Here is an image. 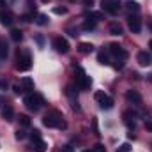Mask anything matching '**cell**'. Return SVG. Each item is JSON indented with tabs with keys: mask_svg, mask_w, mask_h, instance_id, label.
<instances>
[{
	"mask_svg": "<svg viewBox=\"0 0 152 152\" xmlns=\"http://www.w3.org/2000/svg\"><path fill=\"white\" fill-rule=\"evenodd\" d=\"M23 104H25L28 110L37 112L39 108L42 106V96L37 94V92H30V94H27V96L23 97Z\"/></svg>",
	"mask_w": 152,
	"mask_h": 152,
	"instance_id": "6da1fadb",
	"label": "cell"
},
{
	"mask_svg": "<svg viewBox=\"0 0 152 152\" xmlns=\"http://www.w3.org/2000/svg\"><path fill=\"white\" fill-rule=\"evenodd\" d=\"M42 124H44L46 127H66V124L62 122V117L57 113V112H51V113L44 115Z\"/></svg>",
	"mask_w": 152,
	"mask_h": 152,
	"instance_id": "7a4b0ae2",
	"label": "cell"
},
{
	"mask_svg": "<svg viewBox=\"0 0 152 152\" xmlns=\"http://www.w3.org/2000/svg\"><path fill=\"white\" fill-rule=\"evenodd\" d=\"M32 66V57L28 51H21L18 53V64H16V69L18 71H28Z\"/></svg>",
	"mask_w": 152,
	"mask_h": 152,
	"instance_id": "3957f363",
	"label": "cell"
},
{
	"mask_svg": "<svg viewBox=\"0 0 152 152\" xmlns=\"http://www.w3.org/2000/svg\"><path fill=\"white\" fill-rule=\"evenodd\" d=\"M96 101L99 103V106L103 108V110H112L113 108V99L108 96V94H104L103 90H99V92H96Z\"/></svg>",
	"mask_w": 152,
	"mask_h": 152,
	"instance_id": "277c9868",
	"label": "cell"
},
{
	"mask_svg": "<svg viewBox=\"0 0 152 152\" xmlns=\"http://www.w3.org/2000/svg\"><path fill=\"white\" fill-rule=\"evenodd\" d=\"M101 7L108 14H117L120 9V0H101Z\"/></svg>",
	"mask_w": 152,
	"mask_h": 152,
	"instance_id": "5b68a950",
	"label": "cell"
},
{
	"mask_svg": "<svg viewBox=\"0 0 152 152\" xmlns=\"http://www.w3.org/2000/svg\"><path fill=\"white\" fill-rule=\"evenodd\" d=\"M76 83H78V87L81 88V90H88L90 88V85H92V80H90V76H87L80 67H78V76H76Z\"/></svg>",
	"mask_w": 152,
	"mask_h": 152,
	"instance_id": "8992f818",
	"label": "cell"
},
{
	"mask_svg": "<svg viewBox=\"0 0 152 152\" xmlns=\"http://www.w3.org/2000/svg\"><path fill=\"white\" fill-rule=\"evenodd\" d=\"M108 48H110V53H112V55H115L117 58H120L122 62L127 58V51H126V50H124L120 44H117V42H112Z\"/></svg>",
	"mask_w": 152,
	"mask_h": 152,
	"instance_id": "52a82bcc",
	"label": "cell"
},
{
	"mask_svg": "<svg viewBox=\"0 0 152 152\" xmlns=\"http://www.w3.org/2000/svg\"><path fill=\"white\" fill-rule=\"evenodd\" d=\"M53 48L58 53H67L69 51V42H67V39H64V37H55L53 39Z\"/></svg>",
	"mask_w": 152,
	"mask_h": 152,
	"instance_id": "ba28073f",
	"label": "cell"
},
{
	"mask_svg": "<svg viewBox=\"0 0 152 152\" xmlns=\"http://www.w3.org/2000/svg\"><path fill=\"white\" fill-rule=\"evenodd\" d=\"M127 25H129V30L134 32V34H138L142 30V21H140L138 16H129L127 18Z\"/></svg>",
	"mask_w": 152,
	"mask_h": 152,
	"instance_id": "9c48e42d",
	"label": "cell"
},
{
	"mask_svg": "<svg viewBox=\"0 0 152 152\" xmlns=\"http://www.w3.org/2000/svg\"><path fill=\"white\" fill-rule=\"evenodd\" d=\"M136 60H138V64H140V66L147 67V66H151V64H152V55H151V53H147V51H140V53H138V57H136Z\"/></svg>",
	"mask_w": 152,
	"mask_h": 152,
	"instance_id": "30bf717a",
	"label": "cell"
},
{
	"mask_svg": "<svg viewBox=\"0 0 152 152\" xmlns=\"http://www.w3.org/2000/svg\"><path fill=\"white\" fill-rule=\"evenodd\" d=\"M12 21H14V18H12V14L9 11H0V23L4 27H11Z\"/></svg>",
	"mask_w": 152,
	"mask_h": 152,
	"instance_id": "8fae6325",
	"label": "cell"
},
{
	"mask_svg": "<svg viewBox=\"0 0 152 152\" xmlns=\"http://www.w3.org/2000/svg\"><path fill=\"white\" fill-rule=\"evenodd\" d=\"M126 99H127L129 103H133V104H140V103H142V96H140L136 90H127V92H126Z\"/></svg>",
	"mask_w": 152,
	"mask_h": 152,
	"instance_id": "7c38bea8",
	"label": "cell"
},
{
	"mask_svg": "<svg viewBox=\"0 0 152 152\" xmlns=\"http://www.w3.org/2000/svg\"><path fill=\"white\" fill-rule=\"evenodd\" d=\"M122 118H124V124L127 127H134V113L133 112H124Z\"/></svg>",
	"mask_w": 152,
	"mask_h": 152,
	"instance_id": "4fadbf2b",
	"label": "cell"
},
{
	"mask_svg": "<svg viewBox=\"0 0 152 152\" xmlns=\"http://www.w3.org/2000/svg\"><path fill=\"white\" fill-rule=\"evenodd\" d=\"M32 149H34L36 152H46V143L42 142V138L32 140Z\"/></svg>",
	"mask_w": 152,
	"mask_h": 152,
	"instance_id": "5bb4252c",
	"label": "cell"
},
{
	"mask_svg": "<svg viewBox=\"0 0 152 152\" xmlns=\"http://www.w3.org/2000/svg\"><path fill=\"white\" fill-rule=\"evenodd\" d=\"M2 117H4V118H5L7 122H11V120L14 118V112H12V108L5 104V106L2 108Z\"/></svg>",
	"mask_w": 152,
	"mask_h": 152,
	"instance_id": "9a60e30c",
	"label": "cell"
},
{
	"mask_svg": "<svg viewBox=\"0 0 152 152\" xmlns=\"http://www.w3.org/2000/svg\"><path fill=\"white\" fill-rule=\"evenodd\" d=\"M21 85L25 87V90H34V80H32V78H28V76L21 78Z\"/></svg>",
	"mask_w": 152,
	"mask_h": 152,
	"instance_id": "2e32d148",
	"label": "cell"
},
{
	"mask_svg": "<svg viewBox=\"0 0 152 152\" xmlns=\"http://www.w3.org/2000/svg\"><path fill=\"white\" fill-rule=\"evenodd\" d=\"M7 53H9V46H7V42L4 39L0 37V58H5Z\"/></svg>",
	"mask_w": 152,
	"mask_h": 152,
	"instance_id": "e0dca14e",
	"label": "cell"
},
{
	"mask_svg": "<svg viewBox=\"0 0 152 152\" xmlns=\"http://www.w3.org/2000/svg\"><path fill=\"white\" fill-rule=\"evenodd\" d=\"M122 27L118 25V23H110V34H113V36H122Z\"/></svg>",
	"mask_w": 152,
	"mask_h": 152,
	"instance_id": "ac0fdd59",
	"label": "cell"
},
{
	"mask_svg": "<svg viewBox=\"0 0 152 152\" xmlns=\"http://www.w3.org/2000/svg\"><path fill=\"white\" fill-rule=\"evenodd\" d=\"M92 50H94V46H92L90 42H81V44H80V53H83V55L90 53Z\"/></svg>",
	"mask_w": 152,
	"mask_h": 152,
	"instance_id": "d6986e66",
	"label": "cell"
},
{
	"mask_svg": "<svg viewBox=\"0 0 152 152\" xmlns=\"http://www.w3.org/2000/svg\"><path fill=\"white\" fill-rule=\"evenodd\" d=\"M81 28H83V30H87V32H88V30H94V28H96V20H88V18H87Z\"/></svg>",
	"mask_w": 152,
	"mask_h": 152,
	"instance_id": "ffe728a7",
	"label": "cell"
},
{
	"mask_svg": "<svg viewBox=\"0 0 152 152\" xmlns=\"http://www.w3.org/2000/svg\"><path fill=\"white\" fill-rule=\"evenodd\" d=\"M126 7H127L129 11H133V12H138V11H140V5H138L136 2H133V0H127V2H126Z\"/></svg>",
	"mask_w": 152,
	"mask_h": 152,
	"instance_id": "44dd1931",
	"label": "cell"
},
{
	"mask_svg": "<svg viewBox=\"0 0 152 152\" xmlns=\"http://www.w3.org/2000/svg\"><path fill=\"white\" fill-rule=\"evenodd\" d=\"M21 37H23V36H21V30H18V28H12V30H11V39H12V41L18 42V41H21Z\"/></svg>",
	"mask_w": 152,
	"mask_h": 152,
	"instance_id": "7402d4cb",
	"label": "cell"
},
{
	"mask_svg": "<svg viewBox=\"0 0 152 152\" xmlns=\"http://www.w3.org/2000/svg\"><path fill=\"white\" fill-rule=\"evenodd\" d=\"M97 60H99V64H108V55L104 51H99L97 53Z\"/></svg>",
	"mask_w": 152,
	"mask_h": 152,
	"instance_id": "603a6c76",
	"label": "cell"
},
{
	"mask_svg": "<svg viewBox=\"0 0 152 152\" xmlns=\"http://www.w3.org/2000/svg\"><path fill=\"white\" fill-rule=\"evenodd\" d=\"M85 18H88V20H101L103 14L101 12H88V14H85Z\"/></svg>",
	"mask_w": 152,
	"mask_h": 152,
	"instance_id": "cb8c5ba5",
	"label": "cell"
},
{
	"mask_svg": "<svg viewBox=\"0 0 152 152\" xmlns=\"http://www.w3.org/2000/svg\"><path fill=\"white\" fill-rule=\"evenodd\" d=\"M18 120H20V124H21V126H25V127H27V126H30V118H28L27 115H20V118H18Z\"/></svg>",
	"mask_w": 152,
	"mask_h": 152,
	"instance_id": "d4e9b609",
	"label": "cell"
},
{
	"mask_svg": "<svg viewBox=\"0 0 152 152\" xmlns=\"http://www.w3.org/2000/svg\"><path fill=\"white\" fill-rule=\"evenodd\" d=\"M48 23V16L46 14H39L37 16V25H46Z\"/></svg>",
	"mask_w": 152,
	"mask_h": 152,
	"instance_id": "484cf974",
	"label": "cell"
},
{
	"mask_svg": "<svg viewBox=\"0 0 152 152\" xmlns=\"http://www.w3.org/2000/svg\"><path fill=\"white\" fill-rule=\"evenodd\" d=\"M53 12H55V14H66V12H67V9H66V7H55V9H53Z\"/></svg>",
	"mask_w": 152,
	"mask_h": 152,
	"instance_id": "4316f807",
	"label": "cell"
},
{
	"mask_svg": "<svg viewBox=\"0 0 152 152\" xmlns=\"http://www.w3.org/2000/svg\"><path fill=\"white\" fill-rule=\"evenodd\" d=\"M30 138H32V140H37V138H41V131H37V129H34V131L30 133Z\"/></svg>",
	"mask_w": 152,
	"mask_h": 152,
	"instance_id": "83f0119b",
	"label": "cell"
},
{
	"mask_svg": "<svg viewBox=\"0 0 152 152\" xmlns=\"http://www.w3.org/2000/svg\"><path fill=\"white\" fill-rule=\"evenodd\" d=\"M25 136H27V133H25V131H21V129H18V131H16V138H18V140H23Z\"/></svg>",
	"mask_w": 152,
	"mask_h": 152,
	"instance_id": "f1b7e54d",
	"label": "cell"
},
{
	"mask_svg": "<svg viewBox=\"0 0 152 152\" xmlns=\"http://www.w3.org/2000/svg\"><path fill=\"white\" fill-rule=\"evenodd\" d=\"M34 16H36V12H28V14H25V16H23V20H25V21H32V20H34Z\"/></svg>",
	"mask_w": 152,
	"mask_h": 152,
	"instance_id": "f546056e",
	"label": "cell"
},
{
	"mask_svg": "<svg viewBox=\"0 0 152 152\" xmlns=\"http://www.w3.org/2000/svg\"><path fill=\"white\" fill-rule=\"evenodd\" d=\"M129 143H124V145H120V152H129Z\"/></svg>",
	"mask_w": 152,
	"mask_h": 152,
	"instance_id": "4dcf8cb0",
	"label": "cell"
},
{
	"mask_svg": "<svg viewBox=\"0 0 152 152\" xmlns=\"http://www.w3.org/2000/svg\"><path fill=\"white\" fill-rule=\"evenodd\" d=\"M36 41H37V44L41 46V48L44 46V39H42V36H37V37H36Z\"/></svg>",
	"mask_w": 152,
	"mask_h": 152,
	"instance_id": "1f68e13d",
	"label": "cell"
},
{
	"mask_svg": "<svg viewBox=\"0 0 152 152\" xmlns=\"http://www.w3.org/2000/svg\"><path fill=\"white\" fill-rule=\"evenodd\" d=\"M94 151H96V152H104V147L99 143V145H96V149H94Z\"/></svg>",
	"mask_w": 152,
	"mask_h": 152,
	"instance_id": "d6a6232c",
	"label": "cell"
},
{
	"mask_svg": "<svg viewBox=\"0 0 152 152\" xmlns=\"http://www.w3.org/2000/svg\"><path fill=\"white\" fill-rule=\"evenodd\" d=\"M145 129L152 131V122H151V120H145Z\"/></svg>",
	"mask_w": 152,
	"mask_h": 152,
	"instance_id": "836d02e7",
	"label": "cell"
},
{
	"mask_svg": "<svg viewBox=\"0 0 152 152\" xmlns=\"http://www.w3.org/2000/svg\"><path fill=\"white\" fill-rule=\"evenodd\" d=\"M83 4H85L87 7H92V5H94V0H83Z\"/></svg>",
	"mask_w": 152,
	"mask_h": 152,
	"instance_id": "e575fe53",
	"label": "cell"
},
{
	"mask_svg": "<svg viewBox=\"0 0 152 152\" xmlns=\"http://www.w3.org/2000/svg\"><path fill=\"white\" fill-rule=\"evenodd\" d=\"M0 88H4V90H5V88H7V81H4V80H0Z\"/></svg>",
	"mask_w": 152,
	"mask_h": 152,
	"instance_id": "d590c367",
	"label": "cell"
},
{
	"mask_svg": "<svg viewBox=\"0 0 152 152\" xmlns=\"http://www.w3.org/2000/svg\"><path fill=\"white\" fill-rule=\"evenodd\" d=\"M14 92H16V94H21V92H23V88H21V87H18V85H16V87H14Z\"/></svg>",
	"mask_w": 152,
	"mask_h": 152,
	"instance_id": "8d00e7d4",
	"label": "cell"
},
{
	"mask_svg": "<svg viewBox=\"0 0 152 152\" xmlns=\"http://www.w3.org/2000/svg\"><path fill=\"white\" fill-rule=\"evenodd\" d=\"M62 152H73V147H71V145H67V147H66Z\"/></svg>",
	"mask_w": 152,
	"mask_h": 152,
	"instance_id": "74e56055",
	"label": "cell"
},
{
	"mask_svg": "<svg viewBox=\"0 0 152 152\" xmlns=\"http://www.w3.org/2000/svg\"><path fill=\"white\" fill-rule=\"evenodd\" d=\"M0 5L4 7V5H5V0H0Z\"/></svg>",
	"mask_w": 152,
	"mask_h": 152,
	"instance_id": "f35d334b",
	"label": "cell"
},
{
	"mask_svg": "<svg viewBox=\"0 0 152 152\" xmlns=\"http://www.w3.org/2000/svg\"><path fill=\"white\" fill-rule=\"evenodd\" d=\"M83 152H96V151H83Z\"/></svg>",
	"mask_w": 152,
	"mask_h": 152,
	"instance_id": "ab89813d",
	"label": "cell"
},
{
	"mask_svg": "<svg viewBox=\"0 0 152 152\" xmlns=\"http://www.w3.org/2000/svg\"><path fill=\"white\" fill-rule=\"evenodd\" d=\"M149 46H151V48H152V41H151V44H149Z\"/></svg>",
	"mask_w": 152,
	"mask_h": 152,
	"instance_id": "60d3db41",
	"label": "cell"
}]
</instances>
